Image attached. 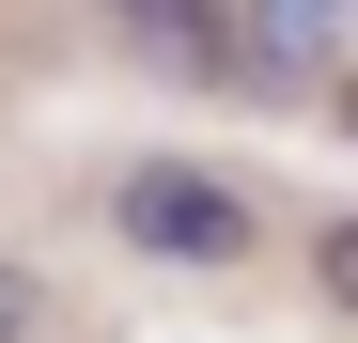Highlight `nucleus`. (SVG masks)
I'll list each match as a JSON object with an SVG mask.
<instances>
[{"instance_id":"20e7f679","label":"nucleus","mask_w":358,"mask_h":343,"mask_svg":"<svg viewBox=\"0 0 358 343\" xmlns=\"http://www.w3.org/2000/svg\"><path fill=\"white\" fill-rule=\"evenodd\" d=\"M312 297L358 328V218H327V234H312Z\"/></svg>"},{"instance_id":"7ed1b4c3","label":"nucleus","mask_w":358,"mask_h":343,"mask_svg":"<svg viewBox=\"0 0 358 343\" xmlns=\"http://www.w3.org/2000/svg\"><path fill=\"white\" fill-rule=\"evenodd\" d=\"M358 47V0H250V78H312Z\"/></svg>"},{"instance_id":"f03ea898","label":"nucleus","mask_w":358,"mask_h":343,"mask_svg":"<svg viewBox=\"0 0 358 343\" xmlns=\"http://www.w3.org/2000/svg\"><path fill=\"white\" fill-rule=\"evenodd\" d=\"M141 63L156 78H250V16H218V0H171V16H141Z\"/></svg>"},{"instance_id":"f257e3e1","label":"nucleus","mask_w":358,"mask_h":343,"mask_svg":"<svg viewBox=\"0 0 358 343\" xmlns=\"http://www.w3.org/2000/svg\"><path fill=\"white\" fill-rule=\"evenodd\" d=\"M109 218H125V250H156V265H234L250 250V188L203 172V156H141L125 188H109Z\"/></svg>"},{"instance_id":"39448f33","label":"nucleus","mask_w":358,"mask_h":343,"mask_svg":"<svg viewBox=\"0 0 358 343\" xmlns=\"http://www.w3.org/2000/svg\"><path fill=\"white\" fill-rule=\"evenodd\" d=\"M31 328H47V281H31V265H0V343H31Z\"/></svg>"},{"instance_id":"423d86ee","label":"nucleus","mask_w":358,"mask_h":343,"mask_svg":"<svg viewBox=\"0 0 358 343\" xmlns=\"http://www.w3.org/2000/svg\"><path fill=\"white\" fill-rule=\"evenodd\" d=\"M94 16H125V31H141V16H171V0H94Z\"/></svg>"}]
</instances>
